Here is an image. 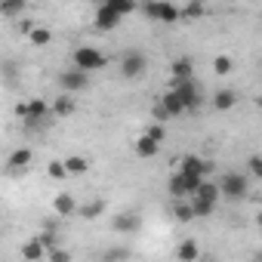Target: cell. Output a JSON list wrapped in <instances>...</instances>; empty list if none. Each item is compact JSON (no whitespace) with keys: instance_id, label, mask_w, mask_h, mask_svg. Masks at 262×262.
Masks as SVG:
<instances>
[{"instance_id":"cell-1","label":"cell","mask_w":262,"mask_h":262,"mask_svg":"<svg viewBox=\"0 0 262 262\" xmlns=\"http://www.w3.org/2000/svg\"><path fill=\"white\" fill-rule=\"evenodd\" d=\"M142 10H145V16H148V19L164 22V25H173V22H179V19H182V7L170 4V0H145Z\"/></svg>"},{"instance_id":"cell-2","label":"cell","mask_w":262,"mask_h":262,"mask_svg":"<svg viewBox=\"0 0 262 262\" xmlns=\"http://www.w3.org/2000/svg\"><path fill=\"white\" fill-rule=\"evenodd\" d=\"M71 65H77V68H83V71L93 74V71H102L108 65V56L102 50H96V47H77L71 53Z\"/></svg>"},{"instance_id":"cell-3","label":"cell","mask_w":262,"mask_h":262,"mask_svg":"<svg viewBox=\"0 0 262 262\" xmlns=\"http://www.w3.org/2000/svg\"><path fill=\"white\" fill-rule=\"evenodd\" d=\"M219 188H222V198H228V201H244L247 191H250V182H247L244 173H222Z\"/></svg>"},{"instance_id":"cell-4","label":"cell","mask_w":262,"mask_h":262,"mask_svg":"<svg viewBox=\"0 0 262 262\" xmlns=\"http://www.w3.org/2000/svg\"><path fill=\"white\" fill-rule=\"evenodd\" d=\"M145 65H148L145 53H139V50H126V53L120 56V77H123V80H136V77L145 71Z\"/></svg>"},{"instance_id":"cell-5","label":"cell","mask_w":262,"mask_h":262,"mask_svg":"<svg viewBox=\"0 0 262 262\" xmlns=\"http://www.w3.org/2000/svg\"><path fill=\"white\" fill-rule=\"evenodd\" d=\"M59 86H62L65 93H80V90H86V86H90V71H83V68L71 65L68 71H62V74H59Z\"/></svg>"},{"instance_id":"cell-6","label":"cell","mask_w":262,"mask_h":262,"mask_svg":"<svg viewBox=\"0 0 262 262\" xmlns=\"http://www.w3.org/2000/svg\"><path fill=\"white\" fill-rule=\"evenodd\" d=\"M16 114H19L22 120H28V123H37V120H43V117L53 114V105H47L43 99H28V102H22V105L16 108Z\"/></svg>"},{"instance_id":"cell-7","label":"cell","mask_w":262,"mask_h":262,"mask_svg":"<svg viewBox=\"0 0 262 262\" xmlns=\"http://www.w3.org/2000/svg\"><path fill=\"white\" fill-rule=\"evenodd\" d=\"M120 22H123V16L117 13V7H114V4H99V10H96V19H93L96 31H114Z\"/></svg>"},{"instance_id":"cell-8","label":"cell","mask_w":262,"mask_h":262,"mask_svg":"<svg viewBox=\"0 0 262 262\" xmlns=\"http://www.w3.org/2000/svg\"><path fill=\"white\" fill-rule=\"evenodd\" d=\"M139 228H142V219L133 210H123V213L111 216V231H117V234H136Z\"/></svg>"},{"instance_id":"cell-9","label":"cell","mask_w":262,"mask_h":262,"mask_svg":"<svg viewBox=\"0 0 262 262\" xmlns=\"http://www.w3.org/2000/svg\"><path fill=\"white\" fill-rule=\"evenodd\" d=\"M173 90L182 96V102H185V108H188V111H198V108H201V86L194 83V77L173 83Z\"/></svg>"},{"instance_id":"cell-10","label":"cell","mask_w":262,"mask_h":262,"mask_svg":"<svg viewBox=\"0 0 262 262\" xmlns=\"http://www.w3.org/2000/svg\"><path fill=\"white\" fill-rule=\"evenodd\" d=\"M179 170L182 173H191V176H207V173H213V161H204L198 155H185L179 161Z\"/></svg>"},{"instance_id":"cell-11","label":"cell","mask_w":262,"mask_h":262,"mask_svg":"<svg viewBox=\"0 0 262 262\" xmlns=\"http://www.w3.org/2000/svg\"><path fill=\"white\" fill-rule=\"evenodd\" d=\"M167 191H170V198H173V201H179V198H191V188H188V176H185L182 170L170 173V179H167Z\"/></svg>"},{"instance_id":"cell-12","label":"cell","mask_w":262,"mask_h":262,"mask_svg":"<svg viewBox=\"0 0 262 262\" xmlns=\"http://www.w3.org/2000/svg\"><path fill=\"white\" fill-rule=\"evenodd\" d=\"M170 77H173V83L194 77V62H191L188 56H179V59H173V65H170Z\"/></svg>"},{"instance_id":"cell-13","label":"cell","mask_w":262,"mask_h":262,"mask_svg":"<svg viewBox=\"0 0 262 262\" xmlns=\"http://www.w3.org/2000/svg\"><path fill=\"white\" fill-rule=\"evenodd\" d=\"M77 210H80V204L74 201V194L62 191V194L53 198V213H56V216H74Z\"/></svg>"},{"instance_id":"cell-14","label":"cell","mask_w":262,"mask_h":262,"mask_svg":"<svg viewBox=\"0 0 262 262\" xmlns=\"http://www.w3.org/2000/svg\"><path fill=\"white\" fill-rule=\"evenodd\" d=\"M47 253H50V250H47V244H43L37 234L22 247V259H25V262H40V259H47Z\"/></svg>"},{"instance_id":"cell-15","label":"cell","mask_w":262,"mask_h":262,"mask_svg":"<svg viewBox=\"0 0 262 262\" xmlns=\"http://www.w3.org/2000/svg\"><path fill=\"white\" fill-rule=\"evenodd\" d=\"M161 102H164V108H167V111H170L173 117H182V114L188 111V108H185V102H182V96H179V93H176L173 86H170V90H167V93L161 96Z\"/></svg>"},{"instance_id":"cell-16","label":"cell","mask_w":262,"mask_h":262,"mask_svg":"<svg viewBox=\"0 0 262 262\" xmlns=\"http://www.w3.org/2000/svg\"><path fill=\"white\" fill-rule=\"evenodd\" d=\"M31 158H34V151H31L28 145H22V148H16V151L7 158V167H10V170H28Z\"/></svg>"},{"instance_id":"cell-17","label":"cell","mask_w":262,"mask_h":262,"mask_svg":"<svg viewBox=\"0 0 262 262\" xmlns=\"http://www.w3.org/2000/svg\"><path fill=\"white\" fill-rule=\"evenodd\" d=\"M234 105H237V93H234V90H219V93L213 96V108H216V111H222V114H225V111H231Z\"/></svg>"},{"instance_id":"cell-18","label":"cell","mask_w":262,"mask_h":262,"mask_svg":"<svg viewBox=\"0 0 262 262\" xmlns=\"http://www.w3.org/2000/svg\"><path fill=\"white\" fill-rule=\"evenodd\" d=\"M74 108H77V105H74V93H62V96L53 102V114H56V117H71Z\"/></svg>"},{"instance_id":"cell-19","label":"cell","mask_w":262,"mask_h":262,"mask_svg":"<svg viewBox=\"0 0 262 262\" xmlns=\"http://www.w3.org/2000/svg\"><path fill=\"white\" fill-rule=\"evenodd\" d=\"M158 151H161V142L151 139L148 133H142V136L136 139V155H139V158H155Z\"/></svg>"},{"instance_id":"cell-20","label":"cell","mask_w":262,"mask_h":262,"mask_svg":"<svg viewBox=\"0 0 262 262\" xmlns=\"http://www.w3.org/2000/svg\"><path fill=\"white\" fill-rule=\"evenodd\" d=\"M173 219H176L179 225H188L191 219H198V216H194V207H191V201H182V198H179V201L173 204Z\"/></svg>"},{"instance_id":"cell-21","label":"cell","mask_w":262,"mask_h":262,"mask_svg":"<svg viewBox=\"0 0 262 262\" xmlns=\"http://www.w3.org/2000/svg\"><path fill=\"white\" fill-rule=\"evenodd\" d=\"M65 167H68V176H83L90 170V161L83 155H68L65 158Z\"/></svg>"},{"instance_id":"cell-22","label":"cell","mask_w":262,"mask_h":262,"mask_svg":"<svg viewBox=\"0 0 262 262\" xmlns=\"http://www.w3.org/2000/svg\"><path fill=\"white\" fill-rule=\"evenodd\" d=\"M216 204H219V201H207V198H198V194H191V207H194V216H198V219H207V216H213Z\"/></svg>"},{"instance_id":"cell-23","label":"cell","mask_w":262,"mask_h":262,"mask_svg":"<svg viewBox=\"0 0 262 262\" xmlns=\"http://www.w3.org/2000/svg\"><path fill=\"white\" fill-rule=\"evenodd\" d=\"M102 213H105V201H102V198H96V201H90V204H83V207L77 210L80 219H99Z\"/></svg>"},{"instance_id":"cell-24","label":"cell","mask_w":262,"mask_h":262,"mask_svg":"<svg viewBox=\"0 0 262 262\" xmlns=\"http://www.w3.org/2000/svg\"><path fill=\"white\" fill-rule=\"evenodd\" d=\"M198 256H201L198 241H182V244L176 247V259H182V262H191V259H198Z\"/></svg>"},{"instance_id":"cell-25","label":"cell","mask_w":262,"mask_h":262,"mask_svg":"<svg viewBox=\"0 0 262 262\" xmlns=\"http://www.w3.org/2000/svg\"><path fill=\"white\" fill-rule=\"evenodd\" d=\"M28 43H31V47H50V43H53V31L34 25V31L28 34Z\"/></svg>"},{"instance_id":"cell-26","label":"cell","mask_w":262,"mask_h":262,"mask_svg":"<svg viewBox=\"0 0 262 262\" xmlns=\"http://www.w3.org/2000/svg\"><path fill=\"white\" fill-rule=\"evenodd\" d=\"M0 13H4L7 19L22 16V13H25V0H4V4H0Z\"/></svg>"},{"instance_id":"cell-27","label":"cell","mask_w":262,"mask_h":262,"mask_svg":"<svg viewBox=\"0 0 262 262\" xmlns=\"http://www.w3.org/2000/svg\"><path fill=\"white\" fill-rule=\"evenodd\" d=\"M231 68H234V59H231V56H225V53H219V56L213 59V71H216L219 77L231 74Z\"/></svg>"},{"instance_id":"cell-28","label":"cell","mask_w":262,"mask_h":262,"mask_svg":"<svg viewBox=\"0 0 262 262\" xmlns=\"http://www.w3.org/2000/svg\"><path fill=\"white\" fill-rule=\"evenodd\" d=\"M182 19H188V22L204 19V4H201V0H191V4H185V7H182Z\"/></svg>"},{"instance_id":"cell-29","label":"cell","mask_w":262,"mask_h":262,"mask_svg":"<svg viewBox=\"0 0 262 262\" xmlns=\"http://www.w3.org/2000/svg\"><path fill=\"white\" fill-rule=\"evenodd\" d=\"M47 173H50V179H65L68 176V167H65V161H50Z\"/></svg>"},{"instance_id":"cell-30","label":"cell","mask_w":262,"mask_h":262,"mask_svg":"<svg viewBox=\"0 0 262 262\" xmlns=\"http://www.w3.org/2000/svg\"><path fill=\"white\" fill-rule=\"evenodd\" d=\"M145 133H148L151 139H158V142H164V139H167V126H164L161 120H155V123H148V129H145Z\"/></svg>"},{"instance_id":"cell-31","label":"cell","mask_w":262,"mask_h":262,"mask_svg":"<svg viewBox=\"0 0 262 262\" xmlns=\"http://www.w3.org/2000/svg\"><path fill=\"white\" fill-rule=\"evenodd\" d=\"M247 170H250V176H253V179H262V155L247 158Z\"/></svg>"},{"instance_id":"cell-32","label":"cell","mask_w":262,"mask_h":262,"mask_svg":"<svg viewBox=\"0 0 262 262\" xmlns=\"http://www.w3.org/2000/svg\"><path fill=\"white\" fill-rule=\"evenodd\" d=\"M151 117H155V120H161V123H167V120H173V114H170V111L164 108V102H158V105L151 108Z\"/></svg>"},{"instance_id":"cell-33","label":"cell","mask_w":262,"mask_h":262,"mask_svg":"<svg viewBox=\"0 0 262 262\" xmlns=\"http://www.w3.org/2000/svg\"><path fill=\"white\" fill-rule=\"evenodd\" d=\"M47 259H50V262H68V259H71V253H68V250H59V247H53V250L47 253Z\"/></svg>"},{"instance_id":"cell-34","label":"cell","mask_w":262,"mask_h":262,"mask_svg":"<svg viewBox=\"0 0 262 262\" xmlns=\"http://www.w3.org/2000/svg\"><path fill=\"white\" fill-rule=\"evenodd\" d=\"M129 256H133V253H129L126 247H114V250H108L102 259H129Z\"/></svg>"},{"instance_id":"cell-35","label":"cell","mask_w":262,"mask_h":262,"mask_svg":"<svg viewBox=\"0 0 262 262\" xmlns=\"http://www.w3.org/2000/svg\"><path fill=\"white\" fill-rule=\"evenodd\" d=\"M37 237L47 244V250H53V247H56V231H53V228H50V231H40Z\"/></svg>"},{"instance_id":"cell-36","label":"cell","mask_w":262,"mask_h":262,"mask_svg":"<svg viewBox=\"0 0 262 262\" xmlns=\"http://www.w3.org/2000/svg\"><path fill=\"white\" fill-rule=\"evenodd\" d=\"M256 108H262V96H256Z\"/></svg>"},{"instance_id":"cell-37","label":"cell","mask_w":262,"mask_h":262,"mask_svg":"<svg viewBox=\"0 0 262 262\" xmlns=\"http://www.w3.org/2000/svg\"><path fill=\"white\" fill-rule=\"evenodd\" d=\"M256 222H259V228H262V213H259V216H256Z\"/></svg>"},{"instance_id":"cell-38","label":"cell","mask_w":262,"mask_h":262,"mask_svg":"<svg viewBox=\"0 0 262 262\" xmlns=\"http://www.w3.org/2000/svg\"><path fill=\"white\" fill-rule=\"evenodd\" d=\"M102 4H120V0H102Z\"/></svg>"},{"instance_id":"cell-39","label":"cell","mask_w":262,"mask_h":262,"mask_svg":"<svg viewBox=\"0 0 262 262\" xmlns=\"http://www.w3.org/2000/svg\"><path fill=\"white\" fill-rule=\"evenodd\" d=\"M259 259H262V253H259Z\"/></svg>"}]
</instances>
